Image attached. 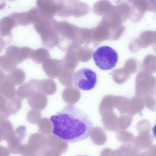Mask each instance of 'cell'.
Here are the masks:
<instances>
[{"instance_id": "obj_1", "label": "cell", "mask_w": 156, "mask_h": 156, "mask_svg": "<svg viewBox=\"0 0 156 156\" xmlns=\"http://www.w3.org/2000/svg\"><path fill=\"white\" fill-rule=\"evenodd\" d=\"M52 133L68 143L85 140L91 135L94 124L89 116L73 105H67L51 116Z\"/></svg>"}, {"instance_id": "obj_2", "label": "cell", "mask_w": 156, "mask_h": 156, "mask_svg": "<svg viewBox=\"0 0 156 156\" xmlns=\"http://www.w3.org/2000/svg\"><path fill=\"white\" fill-rule=\"evenodd\" d=\"M93 59L96 66L104 71L113 69L118 62V54L112 47L102 46L93 54Z\"/></svg>"}, {"instance_id": "obj_3", "label": "cell", "mask_w": 156, "mask_h": 156, "mask_svg": "<svg viewBox=\"0 0 156 156\" xmlns=\"http://www.w3.org/2000/svg\"><path fill=\"white\" fill-rule=\"evenodd\" d=\"M97 81L96 73L89 68H82L76 71L73 75V84L80 90H92L95 87Z\"/></svg>"}, {"instance_id": "obj_4", "label": "cell", "mask_w": 156, "mask_h": 156, "mask_svg": "<svg viewBox=\"0 0 156 156\" xmlns=\"http://www.w3.org/2000/svg\"><path fill=\"white\" fill-rule=\"evenodd\" d=\"M152 131L153 136H154V137L156 138V123L155 124V125H154L153 127L152 128Z\"/></svg>"}, {"instance_id": "obj_5", "label": "cell", "mask_w": 156, "mask_h": 156, "mask_svg": "<svg viewBox=\"0 0 156 156\" xmlns=\"http://www.w3.org/2000/svg\"><path fill=\"white\" fill-rule=\"evenodd\" d=\"M154 94H155V96L156 97V86L154 88Z\"/></svg>"}, {"instance_id": "obj_6", "label": "cell", "mask_w": 156, "mask_h": 156, "mask_svg": "<svg viewBox=\"0 0 156 156\" xmlns=\"http://www.w3.org/2000/svg\"><path fill=\"white\" fill-rule=\"evenodd\" d=\"M88 156L87 155H85V156Z\"/></svg>"}]
</instances>
